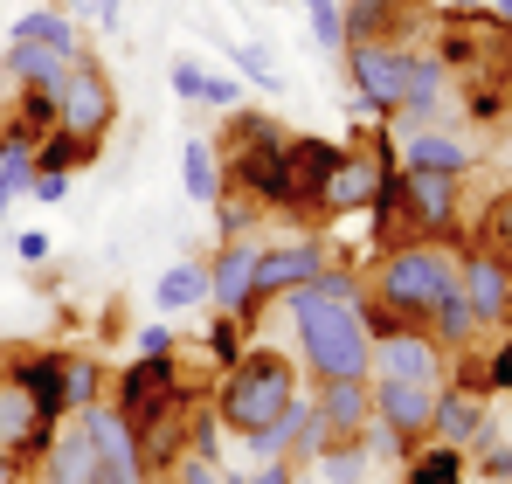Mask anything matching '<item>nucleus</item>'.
Returning a JSON list of instances; mask_svg holds the SVG:
<instances>
[{
	"instance_id": "obj_1",
	"label": "nucleus",
	"mask_w": 512,
	"mask_h": 484,
	"mask_svg": "<svg viewBox=\"0 0 512 484\" xmlns=\"http://www.w3.org/2000/svg\"><path fill=\"white\" fill-rule=\"evenodd\" d=\"M284 319L298 332V360L312 381H346V374H374V332L360 319L353 298H326L319 284H298L277 298Z\"/></svg>"
},
{
	"instance_id": "obj_2",
	"label": "nucleus",
	"mask_w": 512,
	"mask_h": 484,
	"mask_svg": "<svg viewBox=\"0 0 512 484\" xmlns=\"http://www.w3.org/2000/svg\"><path fill=\"white\" fill-rule=\"evenodd\" d=\"M367 222H374V256L402 249V242H457L464 180L457 173H429V166H395L381 201L367 208Z\"/></svg>"
},
{
	"instance_id": "obj_3",
	"label": "nucleus",
	"mask_w": 512,
	"mask_h": 484,
	"mask_svg": "<svg viewBox=\"0 0 512 484\" xmlns=\"http://www.w3.org/2000/svg\"><path fill=\"white\" fill-rule=\"evenodd\" d=\"M284 146H291V125L270 118V111H250L236 104L229 125L215 132V160H222V180L243 187L263 215L291 222V180H284Z\"/></svg>"
},
{
	"instance_id": "obj_4",
	"label": "nucleus",
	"mask_w": 512,
	"mask_h": 484,
	"mask_svg": "<svg viewBox=\"0 0 512 484\" xmlns=\"http://www.w3.org/2000/svg\"><path fill=\"white\" fill-rule=\"evenodd\" d=\"M291 402H298V367H291V353H277V346H243V360L215 374V402L208 408H215L222 429L243 443L256 429H270Z\"/></svg>"
},
{
	"instance_id": "obj_5",
	"label": "nucleus",
	"mask_w": 512,
	"mask_h": 484,
	"mask_svg": "<svg viewBox=\"0 0 512 484\" xmlns=\"http://www.w3.org/2000/svg\"><path fill=\"white\" fill-rule=\"evenodd\" d=\"M457 291V242H402L381 249L367 270V298L395 305L409 325H429V312Z\"/></svg>"
},
{
	"instance_id": "obj_6",
	"label": "nucleus",
	"mask_w": 512,
	"mask_h": 484,
	"mask_svg": "<svg viewBox=\"0 0 512 484\" xmlns=\"http://www.w3.org/2000/svg\"><path fill=\"white\" fill-rule=\"evenodd\" d=\"M104 402L118 408L132 429H153L160 415H173V408H194L201 388L187 381V353L173 346V353H132V367H111Z\"/></svg>"
},
{
	"instance_id": "obj_7",
	"label": "nucleus",
	"mask_w": 512,
	"mask_h": 484,
	"mask_svg": "<svg viewBox=\"0 0 512 484\" xmlns=\"http://www.w3.org/2000/svg\"><path fill=\"white\" fill-rule=\"evenodd\" d=\"M346 104H360L367 118H395L402 97H409V70H416V49H395V42H346Z\"/></svg>"
},
{
	"instance_id": "obj_8",
	"label": "nucleus",
	"mask_w": 512,
	"mask_h": 484,
	"mask_svg": "<svg viewBox=\"0 0 512 484\" xmlns=\"http://www.w3.org/2000/svg\"><path fill=\"white\" fill-rule=\"evenodd\" d=\"M56 125L77 132V139H111V125H118V83L104 77L97 56L63 70V83H56Z\"/></svg>"
},
{
	"instance_id": "obj_9",
	"label": "nucleus",
	"mask_w": 512,
	"mask_h": 484,
	"mask_svg": "<svg viewBox=\"0 0 512 484\" xmlns=\"http://www.w3.org/2000/svg\"><path fill=\"white\" fill-rule=\"evenodd\" d=\"M346 42H395V49H429L436 35V7L429 0H340Z\"/></svg>"
},
{
	"instance_id": "obj_10",
	"label": "nucleus",
	"mask_w": 512,
	"mask_h": 484,
	"mask_svg": "<svg viewBox=\"0 0 512 484\" xmlns=\"http://www.w3.org/2000/svg\"><path fill=\"white\" fill-rule=\"evenodd\" d=\"M49 436H56V422L35 408V395H28L14 374H0V471H7V478L35 471V457L49 450Z\"/></svg>"
},
{
	"instance_id": "obj_11",
	"label": "nucleus",
	"mask_w": 512,
	"mask_h": 484,
	"mask_svg": "<svg viewBox=\"0 0 512 484\" xmlns=\"http://www.w3.org/2000/svg\"><path fill=\"white\" fill-rule=\"evenodd\" d=\"M326 270V242L319 236H298V242H263L256 249V284H250V325L263 319V305H277L284 291L312 284Z\"/></svg>"
},
{
	"instance_id": "obj_12",
	"label": "nucleus",
	"mask_w": 512,
	"mask_h": 484,
	"mask_svg": "<svg viewBox=\"0 0 512 484\" xmlns=\"http://www.w3.org/2000/svg\"><path fill=\"white\" fill-rule=\"evenodd\" d=\"M457 284L478 312V332H512V270L485 242H457Z\"/></svg>"
},
{
	"instance_id": "obj_13",
	"label": "nucleus",
	"mask_w": 512,
	"mask_h": 484,
	"mask_svg": "<svg viewBox=\"0 0 512 484\" xmlns=\"http://www.w3.org/2000/svg\"><path fill=\"white\" fill-rule=\"evenodd\" d=\"M340 166L333 139H312V132H291L284 146V180H291V222H326V180Z\"/></svg>"
},
{
	"instance_id": "obj_14",
	"label": "nucleus",
	"mask_w": 512,
	"mask_h": 484,
	"mask_svg": "<svg viewBox=\"0 0 512 484\" xmlns=\"http://www.w3.org/2000/svg\"><path fill=\"white\" fill-rule=\"evenodd\" d=\"M436 395H443V381H388V374H374V422L395 429L402 450H416V443H429Z\"/></svg>"
},
{
	"instance_id": "obj_15",
	"label": "nucleus",
	"mask_w": 512,
	"mask_h": 484,
	"mask_svg": "<svg viewBox=\"0 0 512 484\" xmlns=\"http://www.w3.org/2000/svg\"><path fill=\"white\" fill-rule=\"evenodd\" d=\"M90 429V443H97V464H104V484H146L153 471H146V450H139V429L118 415L111 402H90L77 408Z\"/></svg>"
},
{
	"instance_id": "obj_16",
	"label": "nucleus",
	"mask_w": 512,
	"mask_h": 484,
	"mask_svg": "<svg viewBox=\"0 0 512 484\" xmlns=\"http://www.w3.org/2000/svg\"><path fill=\"white\" fill-rule=\"evenodd\" d=\"M7 374L35 395V408L49 422L70 415V353L63 346H7Z\"/></svg>"
},
{
	"instance_id": "obj_17",
	"label": "nucleus",
	"mask_w": 512,
	"mask_h": 484,
	"mask_svg": "<svg viewBox=\"0 0 512 484\" xmlns=\"http://www.w3.org/2000/svg\"><path fill=\"white\" fill-rule=\"evenodd\" d=\"M256 236H229L215 242V256H208V305L215 312H236V319L250 325V284H256Z\"/></svg>"
},
{
	"instance_id": "obj_18",
	"label": "nucleus",
	"mask_w": 512,
	"mask_h": 484,
	"mask_svg": "<svg viewBox=\"0 0 512 484\" xmlns=\"http://www.w3.org/2000/svg\"><path fill=\"white\" fill-rule=\"evenodd\" d=\"M443 367H450V353L436 346L429 325H402V332L374 339V374H388V381H443Z\"/></svg>"
},
{
	"instance_id": "obj_19",
	"label": "nucleus",
	"mask_w": 512,
	"mask_h": 484,
	"mask_svg": "<svg viewBox=\"0 0 512 484\" xmlns=\"http://www.w3.org/2000/svg\"><path fill=\"white\" fill-rule=\"evenodd\" d=\"M35 484H104V464H97V443H90L84 415L77 422H56V436H49V450L35 457Z\"/></svg>"
},
{
	"instance_id": "obj_20",
	"label": "nucleus",
	"mask_w": 512,
	"mask_h": 484,
	"mask_svg": "<svg viewBox=\"0 0 512 484\" xmlns=\"http://www.w3.org/2000/svg\"><path fill=\"white\" fill-rule=\"evenodd\" d=\"M499 429H492V395H471V388H443L436 395V422H429V443H450V450H478V443H492Z\"/></svg>"
},
{
	"instance_id": "obj_21",
	"label": "nucleus",
	"mask_w": 512,
	"mask_h": 484,
	"mask_svg": "<svg viewBox=\"0 0 512 484\" xmlns=\"http://www.w3.org/2000/svg\"><path fill=\"white\" fill-rule=\"evenodd\" d=\"M395 132V160L402 166H429V173H478V146H464L457 132L443 125H388Z\"/></svg>"
},
{
	"instance_id": "obj_22",
	"label": "nucleus",
	"mask_w": 512,
	"mask_h": 484,
	"mask_svg": "<svg viewBox=\"0 0 512 484\" xmlns=\"http://www.w3.org/2000/svg\"><path fill=\"white\" fill-rule=\"evenodd\" d=\"M312 408H319V422L333 429V436H367V422H374V374H346V381H319V395H312Z\"/></svg>"
},
{
	"instance_id": "obj_23",
	"label": "nucleus",
	"mask_w": 512,
	"mask_h": 484,
	"mask_svg": "<svg viewBox=\"0 0 512 484\" xmlns=\"http://www.w3.org/2000/svg\"><path fill=\"white\" fill-rule=\"evenodd\" d=\"M42 132H56V90L14 83V97L0 104V153H7V146H35Z\"/></svg>"
},
{
	"instance_id": "obj_24",
	"label": "nucleus",
	"mask_w": 512,
	"mask_h": 484,
	"mask_svg": "<svg viewBox=\"0 0 512 484\" xmlns=\"http://www.w3.org/2000/svg\"><path fill=\"white\" fill-rule=\"evenodd\" d=\"M7 42H42V49H56V56H90V42H84V28L63 14V7H35V14H21L14 28H7Z\"/></svg>"
},
{
	"instance_id": "obj_25",
	"label": "nucleus",
	"mask_w": 512,
	"mask_h": 484,
	"mask_svg": "<svg viewBox=\"0 0 512 484\" xmlns=\"http://www.w3.org/2000/svg\"><path fill=\"white\" fill-rule=\"evenodd\" d=\"M208 298V256H180L167 277L153 284V305L167 312V319H180V312H194Z\"/></svg>"
},
{
	"instance_id": "obj_26",
	"label": "nucleus",
	"mask_w": 512,
	"mask_h": 484,
	"mask_svg": "<svg viewBox=\"0 0 512 484\" xmlns=\"http://www.w3.org/2000/svg\"><path fill=\"white\" fill-rule=\"evenodd\" d=\"M84 63V56H77ZM70 70V56H56V49H42V42H7V56H0V77L7 83H42V90H56Z\"/></svg>"
},
{
	"instance_id": "obj_27",
	"label": "nucleus",
	"mask_w": 512,
	"mask_h": 484,
	"mask_svg": "<svg viewBox=\"0 0 512 484\" xmlns=\"http://www.w3.org/2000/svg\"><path fill=\"white\" fill-rule=\"evenodd\" d=\"M104 160V139H77V132H42L35 139V173H84V166Z\"/></svg>"
},
{
	"instance_id": "obj_28",
	"label": "nucleus",
	"mask_w": 512,
	"mask_h": 484,
	"mask_svg": "<svg viewBox=\"0 0 512 484\" xmlns=\"http://www.w3.org/2000/svg\"><path fill=\"white\" fill-rule=\"evenodd\" d=\"M464 478H471V457L450 443H416L402 457V484H464Z\"/></svg>"
},
{
	"instance_id": "obj_29",
	"label": "nucleus",
	"mask_w": 512,
	"mask_h": 484,
	"mask_svg": "<svg viewBox=\"0 0 512 484\" xmlns=\"http://www.w3.org/2000/svg\"><path fill=\"white\" fill-rule=\"evenodd\" d=\"M305 415H312V402L298 395V402L284 408V415H277L270 429L243 436V457H250V464H277V457H291V450H298V429H305Z\"/></svg>"
},
{
	"instance_id": "obj_30",
	"label": "nucleus",
	"mask_w": 512,
	"mask_h": 484,
	"mask_svg": "<svg viewBox=\"0 0 512 484\" xmlns=\"http://www.w3.org/2000/svg\"><path fill=\"white\" fill-rule=\"evenodd\" d=\"M180 180L194 201H215L222 194V160H215V139H187L180 146Z\"/></svg>"
},
{
	"instance_id": "obj_31",
	"label": "nucleus",
	"mask_w": 512,
	"mask_h": 484,
	"mask_svg": "<svg viewBox=\"0 0 512 484\" xmlns=\"http://www.w3.org/2000/svg\"><path fill=\"white\" fill-rule=\"evenodd\" d=\"M319 484H367V443L353 436H333L326 450H319Z\"/></svg>"
},
{
	"instance_id": "obj_32",
	"label": "nucleus",
	"mask_w": 512,
	"mask_h": 484,
	"mask_svg": "<svg viewBox=\"0 0 512 484\" xmlns=\"http://www.w3.org/2000/svg\"><path fill=\"white\" fill-rule=\"evenodd\" d=\"M28 180H35V146H7L0 153V222L14 215V201L28 194Z\"/></svg>"
},
{
	"instance_id": "obj_33",
	"label": "nucleus",
	"mask_w": 512,
	"mask_h": 484,
	"mask_svg": "<svg viewBox=\"0 0 512 484\" xmlns=\"http://www.w3.org/2000/svg\"><path fill=\"white\" fill-rule=\"evenodd\" d=\"M215 222H222V242H229V236H256L263 208H256L243 187H229V180H222V194H215Z\"/></svg>"
},
{
	"instance_id": "obj_34",
	"label": "nucleus",
	"mask_w": 512,
	"mask_h": 484,
	"mask_svg": "<svg viewBox=\"0 0 512 484\" xmlns=\"http://www.w3.org/2000/svg\"><path fill=\"white\" fill-rule=\"evenodd\" d=\"M478 242H485V249L512 270V187L492 194V208H485V222H478Z\"/></svg>"
},
{
	"instance_id": "obj_35",
	"label": "nucleus",
	"mask_w": 512,
	"mask_h": 484,
	"mask_svg": "<svg viewBox=\"0 0 512 484\" xmlns=\"http://www.w3.org/2000/svg\"><path fill=\"white\" fill-rule=\"evenodd\" d=\"M243 346H250V325L236 319V312H215V325H208V360H215V374H222V367H236V360H243Z\"/></svg>"
},
{
	"instance_id": "obj_36",
	"label": "nucleus",
	"mask_w": 512,
	"mask_h": 484,
	"mask_svg": "<svg viewBox=\"0 0 512 484\" xmlns=\"http://www.w3.org/2000/svg\"><path fill=\"white\" fill-rule=\"evenodd\" d=\"M90 402H104V360L70 353V408H90Z\"/></svg>"
},
{
	"instance_id": "obj_37",
	"label": "nucleus",
	"mask_w": 512,
	"mask_h": 484,
	"mask_svg": "<svg viewBox=\"0 0 512 484\" xmlns=\"http://www.w3.org/2000/svg\"><path fill=\"white\" fill-rule=\"evenodd\" d=\"M312 42H319L326 56H346V14H340V0H319V7H312Z\"/></svg>"
},
{
	"instance_id": "obj_38",
	"label": "nucleus",
	"mask_w": 512,
	"mask_h": 484,
	"mask_svg": "<svg viewBox=\"0 0 512 484\" xmlns=\"http://www.w3.org/2000/svg\"><path fill=\"white\" fill-rule=\"evenodd\" d=\"M478 388H485V395H512V339L506 332H499V346L478 360Z\"/></svg>"
},
{
	"instance_id": "obj_39",
	"label": "nucleus",
	"mask_w": 512,
	"mask_h": 484,
	"mask_svg": "<svg viewBox=\"0 0 512 484\" xmlns=\"http://www.w3.org/2000/svg\"><path fill=\"white\" fill-rule=\"evenodd\" d=\"M236 70L256 83V90H284V77H277V63H270V49H256V42H236Z\"/></svg>"
},
{
	"instance_id": "obj_40",
	"label": "nucleus",
	"mask_w": 512,
	"mask_h": 484,
	"mask_svg": "<svg viewBox=\"0 0 512 484\" xmlns=\"http://www.w3.org/2000/svg\"><path fill=\"white\" fill-rule=\"evenodd\" d=\"M471 464H478V478L512 484V443H499V436H492V443H478V450H471Z\"/></svg>"
},
{
	"instance_id": "obj_41",
	"label": "nucleus",
	"mask_w": 512,
	"mask_h": 484,
	"mask_svg": "<svg viewBox=\"0 0 512 484\" xmlns=\"http://www.w3.org/2000/svg\"><path fill=\"white\" fill-rule=\"evenodd\" d=\"M167 83H173V97H187V104H201V90H208V70H201L194 56H173Z\"/></svg>"
},
{
	"instance_id": "obj_42",
	"label": "nucleus",
	"mask_w": 512,
	"mask_h": 484,
	"mask_svg": "<svg viewBox=\"0 0 512 484\" xmlns=\"http://www.w3.org/2000/svg\"><path fill=\"white\" fill-rule=\"evenodd\" d=\"M180 339H173V325L167 319H153V325H139V339H132V353H173Z\"/></svg>"
},
{
	"instance_id": "obj_43",
	"label": "nucleus",
	"mask_w": 512,
	"mask_h": 484,
	"mask_svg": "<svg viewBox=\"0 0 512 484\" xmlns=\"http://www.w3.org/2000/svg\"><path fill=\"white\" fill-rule=\"evenodd\" d=\"M201 104H215V111H236V104H243V83H236V77H208Z\"/></svg>"
},
{
	"instance_id": "obj_44",
	"label": "nucleus",
	"mask_w": 512,
	"mask_h": 484,
	"mask_svg": "<svg viewBox=\"0 0 512 484\" xmlns=\"http://www.w3.org/2000/svg\"><path fill=\"white\" fill-rule=\"evenodd\" d=\"M14 256L21 263H49V229H21L14 236Z\"/></svg>"
},
{
	"instance_id": "obj_45",
	"label": "nucleus",
	"mask_w": 512,
	"mask_h": 484,
	"mask_svg": "<svg viewBox=\"0 0 512 484\" xmlns=\"http://www.w3.org/2000/svg\"><path fill=\"white\" fill-rule=\"evenodd\" d=\"M28 194H35V201H49V208H56V201H63V194H70V173H35V180H28Z\"/></svg>"
},
{
	"instance_id": "obj_46",
	"label": "nucleus",
	"mask_w": 512,
	"mask_h": 484,
	"mask_svg": "<svg viewBox=\"0 0 512 484\" xmlns=\"http://www.w3.org/2000/svg\"><path fill=\"white\" fill-rule=\"evenodd\" d=\"M173 471H180V484H222V471H215L208 457H180Z\"/></svg>"
},
{
	"instance_id": "obj_47",
	"label": "nucleus",
	"mask_w": 512,
	"mask_h": 484,
	"mask_svg": "<svg viewBox=\"0 0 512 484\" xmlns=\"http://www.w3.org/2000/svg\"><path fill=\"white\" fill-rule=\"evenodd\" d=\"M485 14H492V21H506V28H512V0H485Z\"/></svg>"
},
{
	"instance_id": "obj_48",
	"label": "nucleus",
	"mask_w": 512,
	"mask_h": 484,
	"mask_svg": "<svg viewBox=\"0 0 512 484\" xmlns=\"http://www.w3.org/2000/svg\"><path fill=\"white\" fill-rule=\"evenodd\" d=\"M478 7H485V0H450V14H478Z\"/></svg>"
},
{
	"instance_id": "obj_49",
	"label": "nucleus",
	"mask_w": 512,
	"mask_h": 484,
	"mask_svg": "<svg viewBox=\"0 0 512 484\" xmlns=\"http://www.w3.org/2000/svg\"><path fill=\"white\" fill-rule=\"evenodd\" d=\"M146 484H180V471H153V478H146Z\"/></svg>"
},
{
	"instance_id": "obj_50",
	"label": "nucleus",
	"mask_w": 512,
	"mask_h": 484,
	"mask_svg": "<svg viewBox=\"0 0 512 484\" xmlns=\"http://www.w3.org/2000/svg\"><path fill=\"white\" fill-rule=\"evenodd\" d=\"M0 374H7V346H0Z\"/></svg>"
},
{
	"instance_id": "obj_51",
	"label": "nucleus",
	"mask_w": 512,
	"mask_h": 484,
	"mask_svg": "<svg viewBox=\"0 0 512 484\" xmlns=\"http://www.w3.org/2000/svg\"><path fill=\"white\" fill-rule=\"evenodd\" d=\"M291 484H312V478H305V471H298V478H291Z\"/></svg>"
},
{
	"instance_id": "obj_52",
	"label": "nucleus",
	"mask_w": 512,
	"mask_h": 484,
	"mask_svg": "<svg viewBox=\"0 0 512 484\" xmlns=\"http://www.w3.org/2000/svg\"><path fill=\"white\" fill-rule=\"evenodd\" d=\"M305 7H319V0H305Z\"/></svg>"
},
{
	"instance_id": "obj_53",
	"label": "nucleus",
	"mask_w": 512,
	"mask_h": 484,
	"mask_svg": "<svg viewBox=\"0 0 512 484\" xmlns=\"http://www.w3.org/2000/svg\"><path fill=\"white\" fill-rule=\"evenodd\" d=\"M506 339H512V332H506Z\"/></svg>"
}]
</instances>
